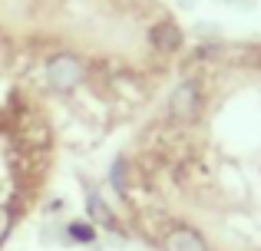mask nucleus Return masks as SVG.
I'll list each match as a JSON object with an SVG mask.
<instances>
[{
  "mask_svg": "<svg viewBox=\"0 0 261 251\" xmlns=\"http://www.w3.org/2000/svg\"><path fill=\"white\" fill-rule=\"evenodd\" d=\"M43 79L50 86V93H60V96H70L80 86L86 83V63L76 53H53L43 66Z\"/></svg>",
  "mask_w": 261,
  "mask_h": 251,
  "instance_id": "f257e3e1",
  "label": "nucleus"
},
{
  "mask_svg": "<svg viewBox=\"0 0 261 251\" xmlns=\"http://www.w3.org/2000/svg\"><path fill=\"white\" fill-rule=\"evenodd\" d=\"M205 109V93H202V83L198 79H178L169 93V103H166V113L169 119L178 126H189V123H198Z\"/></svg>",
  "mask_w": 261,
  "mask_h": 251,
  "instance_id": "f03ea898",
  "label": "nucleus"
},
{
  "mask_svg": "<svg viewBox=\"0 0 261 251\" xmlns=\"http://www.w3.org/2000/svg\"><path fill=\"white\" fill-rule=\"evenodd\" d=\"M149 43H152V50L162 53V57H175V53L185 46V33H182V26H178L175 20L162 17V20H155V23L149 26Z\"/></svg>",
  "mask_w": 261,
  "mask_h": 251,
  "instance_id": "7ed1b4c3",
  "label": "nucleus"
},
{
  "mask_svg": "<svg viewBox=\"0 0 261 251\" xmlns=\"http://www.w3.org/2000/svg\"><path fill=\"white\" fill-rule=\"evenodd\" d=\"M162 251H212L208 241L189 225H172L162 235Z\"/></svg>",
  "mask_w": 261,
  "mask_h": 251,
  "instance_id": "20e7f679",
  "label": "nucleus"
},
{
  "mask_svg": "<svg viewBox=\"0 0 261 251\" xmlns=\"http://www.w3.org/2000/svg\"><path fill=\"white\" fill-rule=\"evenodd\" d=\"M86 215H89V221H93V225H99V228H109V232H116V228H119L116 212L109 208V202L99 195V188H93V185H86Z\"/></svg>",
  "mask_w": 261,
  "mask_h": 251,
  "instance_id": "39448f33",
  "label": "nucleus"
},
{
  "mask_svg": "<svg viewBox=\"0 0 261 251\" xmlns=\"http://www.w3.org/2000/svg\"><path fill=\"white\" fill-rule=\"evenodd\" d=\"M66 245H96V225L93 221H70L63 228Z\"/></svg>",
  "mask_w": 261,
  "mask_h": 251,
  "instance_id": "423d86ee",
  "label": "nucleus"
},
{
  "mask_svg": "<svg viewBox=\"0 0 261 251\" xmlns=\"http://www.w3.org/2000/svg\"><path fill=\"white\" fill-rule=\"evenodd\" d=\"M106 179H109V185H113V192L119 195V199H126V195H129V162L122 159V155H119V159H113Z\"/></svg>",
  "mask_w": 261,
  "mask_h": 251,
  "instance_id": "0eeeda50",
  "label": "nucleus"
},
{
  "mask_svg": "<svg viewBox=\"0 0 261 251\" xmlns=\"http://www.w3.org/2000/svg\"><path fill=\"white\" fill-rule=\"evenodd\" d=\"M13 205H0V248H4V241L10 238V232H13Z\"/></svg>",
  "mask_w": 261,
  "mask_h": 251,
  "instance_id": "6e6552de",
  "label": "nucleus"
},
{
  "mask_svg": "<svg viewBox=\"0 0 261 251\" xmlns=\"http://www.w3.org/2000/svg\"><path fill=\"white\" fill-rule=\"evenodd\" d=\"M195 37H198V40H218V26L198 23V26H195Z\"/></svg>",
  "mask_w": 261,
  "mask_h": 251,
  "instance_id": "1a4fd4ad",
  "label": "nucleus"
}]
</instances>
